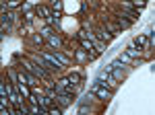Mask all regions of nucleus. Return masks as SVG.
<instances>
[{
  "mask_svg": "<svg viewBox=\"0 0 155 115\" xmlns=\"http://www.w3.org/2000/svg\"><path fill=\"white\" fill-rule=\"evenodd\" d=\"M118 78L114 76V74H110V70H101L99 72V76L95 78V84H101V86H106L110 91H116L118 89Z\"/></svg>",
  "mask_w": 155,
  "mask_h": 115,
  "instance_id": "f257e3e1",
  "label": "nucleus"
},
{
  "mask_svg": "<svg viewBox=\"0 0 155 115\" xmlns=\"http://www.w3.org/2000/svg\"><path fill=\"white\" fill-rule=\"evenodd\" d=\"M25 66H27V70L31 72V74H35L37 78H41V80H46L52 86V76H50V72L44 66H39L37 62H25Z\"/></svg>",
  "mask_w": 155,
  "mask_h": 115,
  "instance_id": "f03ea898",
  "label": "nucleus"
},
{
  "mask_svg": "<svg viewBox=\"0 0 155 115\" xmlns=\"http://www.w3.org/2000/svg\"><path fill=\"white\" fill-rule=\"evenodd\" d=\"M81 47H83L85 51L89 54V58H91V60H93V58H97V54H99V51H97V47L93 45V41H91V39H87V37L83 35V31H81Z\"/></svg>",
  "mask_w": 155,
  "mask_h": 115,
  "instance_id": "7ed1b4c3",
  "label": "nucleus"
},
{
  "mask_svg": "<svg viewBox=\"0 0 155 115\" xmlns=\"http://www.w3.org/2000/svg\"><path fill=\"white\" fill-rule=\"evenodd\" d=\"M112 92L114 91H110V89L101 86V84H93V86H91V95H95V97L104 99V101H110V99H112Z\"/></svg>",
  "mask_w": 155,
  "mask_h": 115,
  "instance_id": "20e7f679",
  "label": "nucleus"
},
{
  "mask_svg": "<svg viewBox=\"0 0 155 115\" xmlns=\"http://www.w3.org/2000/svg\"><path fill=\"white\" fill-rule=\"evenodd\" d=\"M37 80H39V78H37L35 74H23V72L19 74V82H23V84H29V86H35Z\"/></svg>",
  "mask_w": 155,
  "mask_h": 115,
  "instance_id": "39448f33",
  "label": "nucleus"
},
{
  "mask_svg": "<svg viewBox=\"0 0 155 115\" xmlns=\"http://www.w3.org/2000/svg\"><path fill=\"white\" fill-rule=\"evenodd\" d=\"M126 54H128L130 58H141V49H139L137 43H130V45L126 47Z\"/></svg>",
  "mask_w": 155,
  "mask_h": 115,
  "instance_id": "423d86ee",
  "label": "nucleus"
},
{
  "mask_svg": "<svg viewBox=\"0 0 155 115\" xmlns=\"http://www.w3.org/2000/svg\"><path fill=\"white\" fill-rule=\"evenodd\" d=\"M114 17H116V21H118V25H120V27H122V29H128V27H130V21H128L126 17H122L120 12H116Z\"/></svg>",
  "mask_w": 155,
  "mask_h": 115,
  "instance_id": "0eeeda50",
  "label": "nucleus"
},
{
  "mask_svg": "<svg viewBox=\"0 0 155 115\" xmlns=\"http://www.w3.org/2000/svg\"><path fill=\"white\" fill-rule=\"evenodd\" d=\"M106 70H110V72H112V74L118 78V80H122V78H124V72H122V68H116V66H106Z\"/></svg>",
  "mask_w": 155,
  "mask_h": 115,
  "instance_id": "6e6552de",
  "label": "nucleus"
},
{
  "mask_svg": "<svg viewBox=\"0 0 155 115\" xmlns=\"http://www.w3.org/2000/svg\"><path fill=\"white\" fill-rule=\"evenodd\" d=\"M95 33L99 35V39H101V41H110V39H112V33H110L107 29H97Z\"/></svg>",
  "mask_w": 155,
  "mask_h": 115,
  "instance_id": "1a4fd4ad",
  "label": "nucleus"
},
{
  "mask_svg": "<svg viewBox=\"0 0 155 115\" xmlns=\"http://www.w3.org/2000/svg\"><path fill=\"white\" fill-rule=\"evenodd\" d=\"M48 41H50V45L56 47V49H60V47H62V41H60V37H56V35H50Z\"/></svg>",
  "mask_w": 155,
  "mask_h": 115,
  "instance_id": "9d476101",
  "label": "nucleus"
},
{
  "mask_svg": "<svg viewBox=\"0 0 155 115\" xmlns=\"http://www.w3.org/2000/svg\"><path fill=\"white\" fill-rule=\"evenodd\" d=\"M66 78H68V80H71L72 84H79V82L83 80V76H81V74H79V72H71V74H68V76H66Z\"/></svg>",
  "mask_w": 155,
  "mask_h": 115,
  "instance_id": "9b49d317",
  "label": "nucleus"
},
{
  "mask_svg": "<svg viewBox=\"0 0 155 115\" xmlns=\"http://www.w3.org/2000/svg\"><path fill=\"white\" fill-rule=\"evenodd\" d=\"M106 29L112 35H116V33H120V29H122V27H120V25H114V23H107V21H106Z\"/></svg>",
  "mask_w": 155,
  "mask_h": 115,
  "instance_id": "f8f14e48",
  "label": "nucleus"
},
{
  "mask_svg": "<svg viewBox=\"0 0 155 115\" xmlns=\"http://www.w3.org/2000/svg\"><path fill=\"white\" fill-rule=\"evenodd\" d=\"M134 43L141 47H149V41H147V35H139L137 39H134Z\"/></svg>",
  "mask_w": 155,
  "mask_h": 115,
  "instance_id": "ddd939ff",
  "label": "nucleus"
},
{
  "mask_svg": "<svg viewBox=\"0 0 155 115\" xmlns=\"http://www.w3.org/2000/svg\"><path fill=\"white\" fill-rule=\"evenodd\" d=\"M37 14H39V17H44V19H50V17H52L50 8H46V6H37Z\"/></svg>",
  "mask_w": 155,
  "mask_h": 115,
  "instance_id": "4468645a",
  "label": "nucleus"
},
{
  "mask_svg": "<svg viewBox=\"0 0 155 115\" xmlns=\"http://www.w3.org/2000/svg\"><path fill=\"white\" fill-rule=\"evenodd\" d=\"M52 54L56 56V60H58L60 64H68V58H66V56H62V54H60L58 49H52Z\"/></svg>",
  "mask_w": 155,
  "mask_h": 115,
  "instance_id": "2eb2a0df",
  "label": "nucleus"
},
{
  "mask_svg": "<svg viewBox=\"0 0 155 115\" xmlns=\"http://www.w3.org/2000/svg\"><path fill=\"white\" fill-rule=\"evenodd\" d=\"M52 101H54V99H52L50 95H48V97H39V99H37V103L44 105V107H48V109H50V103H52Z\"/></svg>",
  "mask_w": 155,
  "mask_h": 115,
  "instance_id": "dca6fc26",
  "label": "nucleus"
},
{
  "mask_svg": "<svg viewBox=\"0 0 155 115\" xmlns=\"http://www.w3.org/2000/svg\"><path fill=\"white\" fill-rule=\"evenodd\" d=\"M2 4H6L8 8H17L19 6V0H2Z\"/></svg>",
  "mask_w": 155,
  "mask_h": 115,
  "instance_id": "f3484780",
  "label": "nucleus"
},
{
  "mask_svg": "<svg viewBox=\"0 0 155 115\" xmlns=\"http://www.w3.org/2000/svg\"><path fill=\"white\" fill-rule=\"evenodd\" d=\"M118 60L122 62V64H128V62H130V56H128V54H122V56H120Z\"/></svg>",
  "mask_w": 155,
  "mask_h": 115,
  "instance_id": "a211bd4d",
  "label": "nucleus"
},
{
  "mask_svg": "<svg viewBox=\"0 0 155 115\" xmlns=\"http://www.w3.org/2000/svg\"><path fill=\"white\" fill-rule=\"evenodd\" d=\"M50 113H54V115H60V113H62V107H50Z\"/></svg>",
  "mask_w": 155,
  "mask_h": 115,
  "instance_id": "6ab92c4d",
  "label": "nucleus"
},
{
  "mask_svg": "<svg viewBox=\"0 0 155 115\" xmlns=\"http://www.w3.org/2000/svg\"><path fill=\"white\" fill-rule=\"evenodd\" d=\"M50 35H52V31H50L48 27H46V29H41V37H46V39H48Z\"/></svg>",
  "mask_w": 155,
  "mask_h": 115,
  "instance_id": "aec40b11",
  "label": "nucleus"
},
{
  "mask_svg": "<svg viewBox=\"0 0 155 115\" xmlns=\"http://www.w3.org/2000/svg\"><path fill=\"white\" fill-rule=\"evenodd\" d=\"M62 8V2L60 0H54V11H60Z\"/></svg>",
  "mask_w": 155,
  "mask_h": 115,
  "instance_id": "412c9836",
  "label": "nucleus"
},
{
  "mask_svg": "<svg viewBox=\"0 0 155 115\" xmlns=\"http://www.w3.org/2000/svg\"><path fill=\"white\" fill-rule=\"evenodd\" d=\"M143 2H147V0H143Z\"/></svg>",
  "mask_w": 155,
  "mask_h": 115,
  "instance_id": "4be33fe9",
  "label": "nucleus"
}]
</instances>
